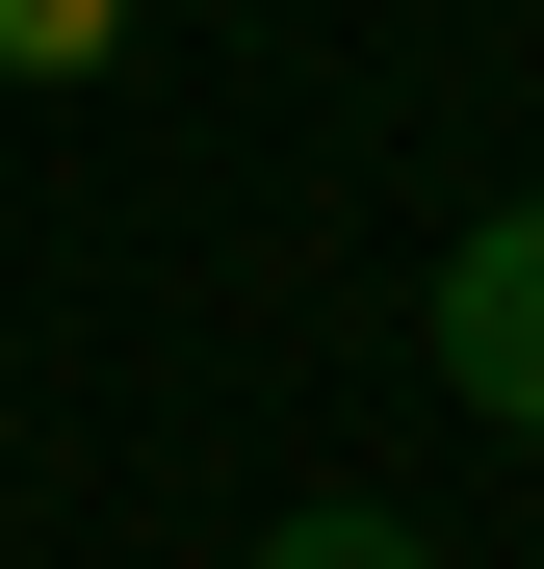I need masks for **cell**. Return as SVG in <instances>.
I'll list each match as a JSON object with an SVG mask.
<instances>
[{"label": "cell", "mask_w": 544, "mask_h": 569, "mask_svg": "<svg viewBox=\"0 0 544 569\" xmlns=\"http://www.w3.org/2000/svg\"><path fill=\"white\" fill-rule=\"evenodd\" d=\"M415 337H441V389H467V415H518V440H544V208H493V233H441V284H415Z\"/></svg>", "instance_id": "obj_1"}, {"label": "cell", "mask_w": 544, "mask_h": 569, "mask_svg": "<svg viewBox=\"0 0 544 569\" xmlns=\"http://www.w3.org/2000/svg\"><path fill=\"white\" fill-rule=\"evenodd\" d=\"M259 569H441V543H415L389 492H311V518H259Z\"/></svg>", "instance_id": "obj_2"}, {"label": "cell", "mask_w": 544, "mask_h": 569, "mask_svg": "<svg viewBox=\"0 0 544 569\" xmlns=\"http://www.w3.org/2000/svg\"><path fill=\"white\" fill-rule=\"evenodd\" d=\"M0 78H130V0H0Z\"/></svg>", "instance_id": "obj_3"}]
</instances>
